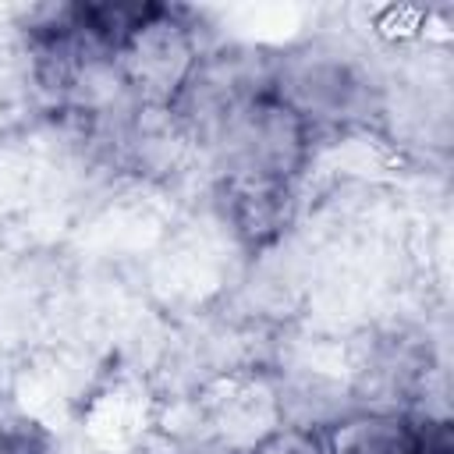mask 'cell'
I'll return each mask as SVG.
<instances>
[{
	"label": "cell",
	"mask_w": 454,
	"mask_h": 454,
	"mask_svg": "<svg viewBox=\"0 0 454 454\" xmlns=\"http://www.w3.org/2000/svg\"><path fill=\"white\" fill-rule=\"evenodd\" d=\"M153 422H156L153 404H149L145 390L131 380H117V383L103 387L82 415V426H85L89 440L106 454L135 447L149 433Z\"/></svg>",
	"instance_id": "obj_1"
},
{
	"label": "cell",
	"mask_w": 454,
	"mask_h": 454,
	"mask_svg": "<svg viewBox=\"0 0 454 454\" xmlns=\"http://www.w3.org/2000/svg\"><path fill=\"white\" fill-rule=\"evenodd\" d=\"M128 50V71L131 78L149 89L153 96H167L181 85L192 64V46L177 25L163 21H142L131 39L124 43Z\"/></svg>",
	"instance_id": "obj_2"
},
{
	"label": "cell",
	"mask_w": 454,
	"mask_h": 454,
	"mask_svg": "<svg viewBox=\"0 0 454 454\" xmlns=\"http://www.w3.org/2000/svg\"><path fill=\"white\" fill-rule=\"evenodd\" d=\"M415 433L394 415H358L337 422L330 454H415Z\"/></svg>",
	"instance_id": "obj_3"
},
{
	"label": "cell",
	"mask_w": 454,
	"mask_h": 454,
	"mask_svg": "<svg viewBox=\"0 0 454 454\" xmlns=\"http://www.w3.org/2000/svg\"><path fill=\"white\" fill-rule=\"evenodd\" d=\"M248 454H323L319 440L312 436V429L301 426H277L270 429Z\"/></svg>",
	"instance_id": "obj_4"
},
{
	"label": "cell",
	"mask_w": 454,
	"mask_h": 454,
	"mask_svg": "<svg viewBox=\"0 0 454 454\" xmlns=\"http://www.w3.org/2000/svg\"><path fill=\"white\" fill-rule=\"evenodd\" d=\"M195 454H241V450H234V447H227V443H206V447H199Z\"/></svg>",
	"instance_id": "obj_5"
}]
</instances>
